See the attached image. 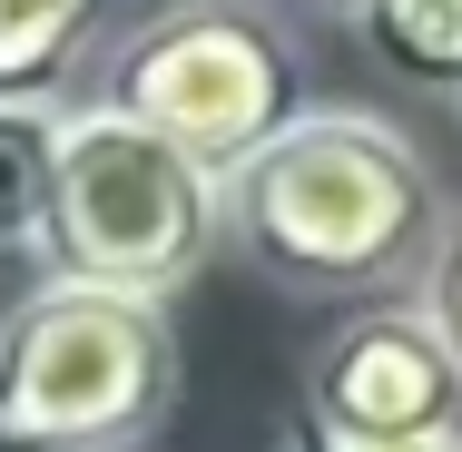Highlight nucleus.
<instances>
[{
    "instance_id": "1",
    "label": "nucleus",
    "mask_w": 462,
    "mask_h": 452,
    "mask_svg": "<svg viewBox=\"0 0 462 452\" xmlns=\"http://www.w3.org/2000/svg\"><path fill=\"white\" fill-rule=\"evenodd\" d=\"M443 217L453 197L433 158L374 108H305L226 178V246L266 285L355 315L393 305V285H423Z\"/></svg>"
},
{
    "instance_id": "2",
    "label": "nucleus",
    "mask_w": 462,
    "mask_h": 452,
    "mask_svg": "<svg viewBox=\"0 0 462 452\" xmlns=\"http://www.w3.org/2000/svg\"><path fill=\"white\" fill-rule=\"evenodd\" d=\"M89 108L187 148L207 178H236L266 138H285L305 98V50L266 0H168L128 20L79 79Z\"/></svg>"
},
{
    "instance_id": "3",
    "label": "nucleus",
    "mask_w": 462,
    "mask_h": 452,
    "mask_svg": "<svg viewBox=\"0 0 462 452\" xmlns=\"http://www.w3.org/2000/svg\"><path fill=\"white\" fill-rule=\"evenodd\" d=\"M217 246H226V178H207L187 148L128 128V118H108L89 98L60 108V168H50L40 275L168 305Z\"/></svg>"
},
{
    "instance_id": "4",
    "label": "nucleus",
    "mask_w": 462,
    "mask_h": 452,
    "mask_svg": "<svg viewBox=\"0 0 462 452\" xmlns=\"http://www.w3.org/2000/svg\"><path fill=\"white\" fill-rule=\"evenodd\" d=\"M178 403L168 305L40 275L0 315V452H138Z\"/></svg>"
},
{
    "instance_id": "5",
    "label": "nucleus",
    "mask_w": 462,
    "mask_h": 452,
    "mask_svg": "<svg viewBox=\"0 0 462 452\" xmlns=\"http://www.w3.org/2000/svg\"><path fill=\"white\" fill-rule=\"evenodd\" d=\"M295 423L345 443H462V364L423 305H365L315 345Z\"/></svg>"
},
{
    "instance_id": "6",
    "label": "nucleus",
    "mask_w": 462,
    "mask_h": 452,
    "mask_svg": "<svg viewBox=\"0 0 462 452\" xmlns=\"http://www.w3.org/2000/svg\"><path fill=\"white\" fill-rule=\"evenodd\" d=\"M98 10L108 0H0V108H69Z\"/></svg>"
},
{
    "instance_id": "7",
    "label": "nucleus",
    "mask_w": 462,
    "mask_h": 452,
    "mask_svg": "<svg viewBox=\"0 0 462 452\" xmlns=\"http://www.w3.org/2000/svg\"><path fill=\"white\" fill-rule=\"evenodd\" d=\"M355 30H365V50L393 79H413L433 98H462V0H374Z\"/></svg>"
},
{
    "instance_id": "8",
    "label": "nucleus",
    "mask_w": 462,
    "mask_h": 452,
    "mask_svg": "<svg viewBox=\"0 0 462 452\" xmlns=\"http://www.w3.org/2000/svg\"><path fill=\"white\" fill-rule=\"evenodd\" d=\"M60 168V108H0V256H40Z\"/></svg>"
},
{
    "instance_id": "9",
    "label": "nucleus",
    "mask_w": 462,
    "mask_h": 452,
    "mask_svg": "<svg viewBox=\"0 0 462 452\" xmlns=\"http://www.w3.org/2000/svg\"><path fill=\"white\" fill-rule=\"evenodd\" d=\"M413 305H423V325L453 345L462 364V207L443 217V246H433V266H423V285H413Z\"/></svg>"
},
{
    "instance_id": "10",
    "label": "nucleus",
    "mask_w": 462,
    "mask_h": 452,
    "mask_svg": "<svg viewBox=\"0 0 462 452\" xmlns=\"http://www.w3.org/2000/svg\"><path fill=\"white\" fill-rule=\"evenodd\" d=\"M285 452H462V443H345V433H315V423H285Z\"/></svg>"
},
{
    "instance_id": "11",
    "label": "nucleus",
    "mask_w": 462,
    "mask_h": 452,
    "mask_svg": "<svg viewBox=\"0 0 462 452\" xmlns=\"http://www.w3.org/2000/svg\"><path fill=\"white\" fill-rule=\"evenodd\" d=\"M315 10H335V20H365L374 0H315Z\"/></svg>"
}]
</instances>
